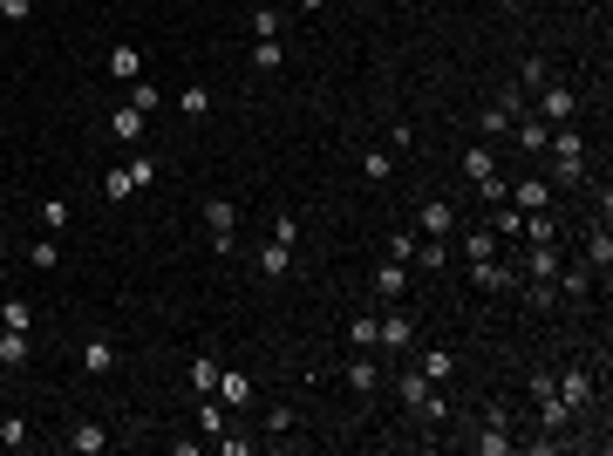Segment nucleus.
Masks as SVG:
<instances>
[{"mask_svg":"<svg viewBox=\"0 0 613 456\" xmlns=\"http://www.w3.org/2000/svg\"><path fill=\"white\" fill-rule=\"evenodd\" d=\"M218 402H225V409H245V402H252V375H239V368H218Z\"/></svg>","mask_w":613,"mask_h":456,"instance_id":"nucleus-12","label":"nucleus"},{"mask_svg":"<svg viewBox=\"0 0 613 456\" xmlns=\"http://www.w3.org/2000/svg\"><path fill=\"white\" fill-rule=\"evenodd\" d=\"M552 388L566 396V409H572V415L593 409V375H586V368H566V375H552Z\"/></svg>","mask_w":613,"mask_h":456,"instance_id":"nucleus-5","label":"nucleus"},{"mask_svg":"<svg viewBox=\"0 0 613 456\" xmlns=\"http://www.w3.org/2000/svg\"><path fill=\"white\" fill-rule=\"evenodd\" d=\"M416 368H423L429 381H450V375H457V354H450V348H423V361H416Z\"/></svg>","mask_w":613,"mask_h":456,"instance_id":"nucleus-23","label":"nucleus"},{"mask_svg":"<svg viewBox=\"0 0 613 456\" xmlns=\"http://www.w3.org/2000/svg\"><path fill=\"white\" fill-rule=\"evenodd\" d=\"M109 76H116V82H137L143 76V55H137V48H109Z\"/></svg>","mask_w":613,"mask_h":456,"instance_id":"nucleus-24","label":"nucleus"},{"mask_svg":"<svg viewBox=\"0 0 613 456\" xmlns=\"http://www.w3.org/2000/svg\"><path fill=\"white\" fill-rule=\"evenodd\" d=\"M361 178L368 184H389V178H396V157H389V150H368L361 157Z\"/></svg>","mask_w":613,"mask_h":456,"instance_id":"nucleus-30","label":"nucleus"},{"mask_svg":"<svg viewBox=\"0 0 613 456\" xmlns=\"http://www.w3.org/2000/svg\"><path fill=\"white\" fill-rule=\"evenodd\" d=\"M525 239H532V245H559V218H552V212H525Z\"/></svg>","mask_w":613,"mask_h":456,"instance_id":"nucleus-20","label":"nucleus"},{"mask_svg":"<svg viewBox=\"0 0 613 456\" xmlns=\"http://www.w3.org/2000/svg\"><path fill=\"white\" fill-rule=\"evenodd\" d=\"M103 198H137V184H130V170H103Z\"/></svg>","mask_w":613,"mask_h":456,"instance_id":"nucleus-33","label":"nucleus"},{"mask_svg":"<svg viewBox=\"0 0 613 456\" xmlns=\"http://www.w3.org/2000/svg\"><path fill=\"white\" fill-rule=\"evenodd\" d=\"M498 7H505V14H511V7H525V0H498Z\"/></svg>","mask_w":613,"mask_h":456,"instance_id":"nucleus-48","label":"nucleus"},{"mask_svg":"<svg viewBox=\"0 0 613 456\" xmlns=\"http://www.w3.org/2000/svg\"><path fill=\"white\" fill-rule=\"evenodd\" d=\"M409 341H416V320L402 314V306H389L382 314V348H409Z\"/></svg>","mask_w":613,"mask_h":456,"instance_id":"nucleus-15","label":"nucleus"},{"mask_svg":"<svg viewBox=\"0 0 613 456\" xmlns=\"http://www.w3.org/2000/svg\"><path fill=\"white\" fill-rule=\"evenodd\" d=\"M586 266H593V273H607V266H613V239H607V225H593V239H586Z\"/></svg>","mask_w":613,"mask_h":456,"instance_id":"nucleus-27","label":"nucleus"},{"mask_svg":"<svg viewBox=\"0 0 613 456\" xmlns=\"http://www.w3.org/2000/svg\"><path fill=\"white\" fill-rule=\"evenodd\" d=\"M552 287L566 293V300H586V293H593V266H559V273H552Z\"/></svg>","mask_w":613,"mask_h":456,"instance_id":"nucleus-14","label":"nucleus"},{"mask_svg":"<svg viewBox=\"0 0 613 456\" xmlns=\"http://www.w3.org/2000/svg\"><path fill=\"white\" fill-rule=\"evenodd\" d=\"M123 170H130V184H137V191H143V184L157 178V164H151V157H130V164H123Z\"/></svg>","mask_w":613,"mask_h":456,"instance_id":"nucleus-42","label":"nucleus"},{"mask_svg":"<svg viewBox=\"0 0 613 456\" xmlns=\"http://www.w3.org/2000/svg\"><path fill=\"white\" fill-rule=\"evenodd\" d=\"M416 225H423V232H429V239H444V232H457V212H450V205H444V198H429V205H423V212H416Z\"/></svg>","mask_w":613,"mask_h":456,"instance_id":"nucleus-13","label":"nucleus"},{"mask_svg":"<svg viewBox=\"0 0 613 456\" xmlns=\"http://www.w3.org/2000/svg\"><path fill=\"white\" fill-rule=\"evenodd\" d=\"M545 157H552V170H559L566 184H580V178H586V137L572 130V123H559V130L545 137Z\"/></svg>","mask_w":613,"mask_h":456,"instance_id":"nucleus-2","label":"nucleus"},{"mask_svg":"<svg viewBox=\"0 0 613 456\" xmlns=\"http://www.w3.org/2000/svg\"><path fill=\"white\" fill-rule=\"evenodd\" d=\"M532 116L559 130V123H572V116H580V96H572L566 82H545V89H538V109H532Z\"/></svg>","mask_w":613,"mask_h":456,"instance_id":"nucleus-4","label":"nucleus"},{"mask_svg":"<svg viewBox=\"0 0 613 456\" xmlns=\"http://www.w3.org/2000/svg\"><path fill=\"white\" fill-rule=\"evenodd\" d=\"M463 259H471V266H477V259H498V232L471 225V232H463Z\"/></svg>","mask_w":613,"mask_h":456,"instance_id":"nucleus-19","label":"nucleus"},{"mask_svg":"<svg viewBox=\"0 0 613 456\" xmlns=\"http://www.w3.org/2000/svg\"><path fill=\"white\" fill-rule=\"evenodd\" d=\"M545 82H552V76H545V61H525V76H518V89H525V96H538V89H545Z\"/></svg>","mask_w":613,"mask_h":456,"instance_id":"nucleus-40","label":"nucleus"},{"mask_svg":"<svg viewBox=\"0 0 613 456\" xmlns=\"http://www.w3.org/2000/svg\"><path fill=\"white\" fill-rule=\"evenodd\" d=\"M511 137H518L525 157H538V150H545V137H552V123H538L532 109H525V116H511Z\"/></svg>","mask_w":613,"mask_h":456,"instance_id":"nucleus-8","label":"nucleus"},{"mask_svg":"<svg viewBox=\"0 0 613 456\" xmlns=\"http://www.w3.org/2000/svg\"><path fill=\"white\" fill-rule=\"evenodd\" d=\"M28 442V415H0V450H21Z\"/></svg>","mask_w":613,"mask_h":456,"instance_id":"nucleus-32","label":"nucleus"},{"mask_svg":"<svg viewBox=\"0 0 613 456\" xmlns=\"http://www.w3.org/2000/svg\"><path fill=\"white\" fill-rule=\"evenodd\" d=\"M130 103H137L143 116H151V109L164 103V89H157V82H143V76H137V82H130Z\"/></svg>","mask_w":613,"mask_h":456,"instance_id":"nucleus-34","label":"nucleus"},{"mask_svg":"<svg viewBox=\"0 0 613 456\" xmlns=\"http://www.w3.org/2000/svg\"><path fill=\"white\" fill-rule=\"evenodd\" d=\"M505 198L518 205V212H552V191H545V178H518V184L505 191Z\"/></svg>","mask_w":613,"mask_h":456,"instance_id":"nucleus-9","label":"nucleus"},{"mask_svg":"<svg viewBox=\"0 0 613 456\" xmlns=\"http://www.w3.org/2000/svg\"><path fill=\"white\" fill-rule=\"evenodd\" d=\"M205 225H212V245H218V252H232V225H239V205H232V198H212V205H205Z\"/></svg>","mask_w":613,"mask_h":456,"instance_id":"nucleus-6","label":"nucleus"},{"mask_svg":"<svg viewBox=\"0 0 613 456\" xmlns=\"http://www.w3.org/2000/svg\"><path fill=\"white\" fill-rule=\"evenodd\" d=\"M348 348H361V354H375V348H382V320H375V314H361V320H348Z\"/></svg>","mask_w":613,"mask_h":456,"instance_id":"nucleus-17","label":"nucleus"},{"mask_svg":"<svg viewBox=\"0 0 613 456\" xmlns=\"http://www.w3.org/2000/svg\"><path fill=\"white\" fill-rule=\"evenodd\" d=\"M559 266H566V259H559V245H532V259H525V273H532V279H552Z\"/></svg>","mask_w":613,"mask_h":456,"instance_id":"nucleus-25","label":"nucleus"},{"mask_svg":"<svg viewBox=\"0 0 613 456\" xmlns=\"http://www.w3.org/2000/svg\"><path fill=\"white\" fill-rule=\"evenodd\" d=\"M28 266H34V273H55V239H34L28 245Z\"/></svg>","mask_w":613,"mask_h":456,"instance_id":"nucleus-37","label":"nucleus"},{"mask_svg":"<svg viewBox=\"0 0 613 456\" xmlns=\"http://www.w3.org/2000/svg\"><path fill=\"white\" fill-rule=\"evenodd\" d=\"M218 456H252V436H232V429H218Z\"/></svg>","mask_w":613,"mask_h":456,"instance_id":"nucleus-39","label":"nucleus"},{"mask_svg":"<svg viewBox=\"0 0 613 456\" xmlns=\"http://www.w3.org/2000/svg\"><path fill=\"white\" fill-rule=\"evenodd\" d=\"M198 429H205V436H218V429H225V415H218V396H205V409H198Z\"/></svg>","mask_w":613,"mask_h":456,"instance_id":"nucleus-41","label":"nucleus"},{"mask_svg":"<svg viewBox=\"0 0 613 456\" xmlns=\"http://www.w3.org/2000/svg\"><path fill=\"white\" fill-rule=\"evenodd\" d=\"M471 287H477V293H518L525 279H518V266H511V259H477V266H471Z\"/></svg>","mask_w":613,"mask_h":456,"instance_id":"nucleus-3","label":"nucleus"},{"mask_svg":"<svg viewBox=\"0 0 613 456\" xmlns=\"http://www.w3.org/2000/svg\"><path fill=\"white\" fill-rule=\"evenodd\" d=\"M184 381H191L198 396H218V361H212V354H191V368H184Z\"/></svg>","mask_w":613,"mask_h":456,"instance_id":"nucleus-18","label":"nucleus"},{"mask_svg":"<svg viewBox=\"0 0 613 456\" xmlns=\"http://www.w3.org/2000/svg\"><path fill=\"white\" fill-rule=\"evenodd\" d=\"M245 61H252L260 76H273V68H279L287 55H279V41H252V48H245Z\"/></svg>","mask_w":613,"mask_h":456,"instance_id":"nucleus-29","label":"nucleus"},{"mask_svg":"<svg viewBox=\"0 0 613 456\" xmlns=\"http://www.w3.org/2000/svg\"><path fill=\"white\" fill-rule=\"evenodd\" d=\"M69 450H76V456L109 450V429H103V423H76V429H69Z\"/></svg>","mask_w":613,"mask_h":456,"instance_id":"nucleus-16","label":"nucleus"},{"mask_svg":"<svg viewBox=\"0 0 613 456\" xmlns=\"http://www.w3.org/2000/svg\"><path fill=\"white\" fill-rule=\"evenodd\" d=\"M34 14V0H0V21H28Z\"/></svg>","mask_w":613,"mask_h":456,"instance_id":"nucleus-46","label":"nucleus"},{"mask_svg":"<svg viewBox=\"0 0 613 456\" xmlns=\"http://www.w3.org/2000/svg\"><path fill=\"white\" fill-rule=\"evenodd\" d=\"M389 259H402V266L416 259V239H409V232H396V239H389Z\"/></svg>","mask_w":613,"mask_h":456,"instance_id":"nucleus-45","label":"nucleus"},{"mask_svg":"<svg viewBox=\"0 0 613 456\" xmlns=\"http://www.w3.org/2000/svg\"><path fill=\"white\" fill-rule=\"evenodd\" d=\"M178 109H184L191 123H198L205 109H212V89H205V82H184V89H178Z\"/></svg>","mask_w":613,"mask_h":456,"instance_id":"nucleus-26","label":"nucleus"},{"mask_svg":"<svg viewBox=\"0 0 613 456\" xmlns=\"http://www.w3.org/2000/svg\"><path fill=\"white\" fill-rule=\"evenodd\" d=\"M143 123H151V116H143L137 103H123V109H109V137H116V143H137Z\"/></svg>","mask_w":613,"mask_h":456,"instance_id":"nucleus-11","label":"nucleus"},{"mask_svg":"<svg viewBox=\"0 0 613 456\" xmlns=\"http://www.w3.org/2000/svg\"><path fill=\"white\" fill-rule=\"evenodd\" d=\"M444 239H429V245H416V259H409V266H423V273H444Z\"/></svg>","mask_w":613,"mask_h":456,"instance_id":"nucleus-31","label":"nucleus"},{"mask_svg":"<svg viewBox=\"0 0 613 456\" xmlns=\"http://www.w3.org/2000/svg\"><path fill=\"white\" fill-rule=\"evenodd\" d=\"M293 423H300V415H293V409H273V415H266V436H287Z\"/></svg>","mask_w":613,"mask_h":456,"instance_id":"nucleus-43","label":"nucleus"},{"mask_svg":"<svg viewBox=\"0 0 613 456\" xmlns=\"http://www.w3.org/2000/svg\"><path fill=\"white\" fill-rule=\"evenodd\" d=\"M396 396L409 402V409L423 415V423H450V402H444V388H429V375H423V368H402V375H396Z\"/></svg>","mask_w":613,"mask_h":456,"instance_id":"nucleus-1","label":"nucleus"},{"mask_svg":"<svg viewBox=\"0 0 613 456\" xmlns=\"http://www.w3.org/2000/svg\"><path fill=\"white\" fill-rule=\"evenodd\" d=\"M368 287H375V300L396 306L402 293H409V266H402V259H389V266H375V279H368Z\"/></svg>","mask_w":613,"mask_h":456,"instance_id":"nucleus-7","label":"nucleus"},{"mask_svg":"<svg viewBox=\"0 0 613 456\" xmlns=\"http://www.w3.org/2000/svg\"><path fill=\"white\" fill-rule=\"evenodd\" d=\"M260 273H266V279H279V273H293V245H279V239H266V252H260Z\"/></svg>","mask_w":613,"mask_h":456,"instance_id":"nucleus-22","label":"nucleus"},{"mask_svg":"<svg viewBox=\"0 0 613 456\" xmlns=\"http://www.w3.org/2000/svg\"><path fill=\"white\" fill-rule=\"evenodd\" d=\"M348 388H354V396H375V388H382V368H375V354L354 348V361H348Z\"/></svg>","mask_w":613,"mask_h":456,"instance_id":"nucleus-10","label":"nucleus"},{"mask_svg":"<svg viewBox=\"0 0 613 456\" xmlns=\"http://www.w3.org/2000/svg\"><path fill=\"white\" fill-rule=\"evenodd\" d=\"M273 7H279V0H273Z\"/></svg>","mask_w":613,"mask_h":456,"instance_id":"nucleus-50","label":"nucleus"},{"mask_svg":"<svg viewBox=\"0 0 613 456\" xmlns=\"http://www.w3.org/2000/svg\"><path fill=\"white\" fill-rule=\"evenodd\" d=\"M525 300H532L538 314H552V306H559V287H552V279H532V287H525Z\"/></svg>","mask_w":613,"mask_h":456,"instance_id":"nucleus-36","label":"nucleus"},{"mask_svg":"<svg viewBox=\"0 0 613 456\" xmlns=\"http://www.w3.org/2000/svg\"><path fill=\"white\" fill-rule=\"evenodd\" d=\"M41 225H48V232L69 225V198H41Z\"/></svg>","mask_w":613,"mask_h":456,"instance_id":"nucleus-38","label":"nucleus"},{"mask_svg":"<svg viewBox=\"0 0 613 456\" xmlns=\"http://www.w3.org/2000/svg\"><path fill=\"white\" fill-rule=\"evenodd\" d=\"M293 7H327V0H293Z\"/></svg>","mask_w":613,"mask_h":456,"instance_id":"nucleus-47","label":"nucleus"},{"mask_svg":"<svg viewBox=\"0 0 613 456\" xmlns=\"http://www.w3.org/2000/svg\"><path fill=\"white\" fill-rule=\"evenodd\" d=\"M252 41H279V7H260V14H252Z\"/></svg>","mask_w":613,"mask_h":456,"instance_id":"nucleus-35","label":"nucleus"},{"mask_svg":"<svg viewBox=\"0 0 613 456\" xmlns=\"http://www.w3.org/2000/svg\"><path fill=\"white\" fill-rule=\"evenodd\" d=\"M0 259H7V232H0Z\"/></svg>","mask_w":613,"mask_h":456,"instance_id":"nucleus-49","label":"nucleus"},{"mask_svg":"<svg viewBox=\"0 0 613 456\" xmlns=\"http://www.w3.org/2000/svg\"><path fill=\"white\" fill-rule=\"evenodd\" d=\"M0 327L28 334V327H34V306H28V300H0Z\"/></svg>","mask_w":613,"mask_h":456,"instance_id":"nucleus-28","label":"nucleus"},{"mask_svg":"<svg viewBox=\"0 0 613 456\" xmlns=\"http://www.w3.org/2000/svg\"><path fill=\"white\" fill-rule=\"evenodd\" d=\"M116 368V348L109 341H82V375H109Z\"/></svg>","mask_w":613,"mask_h":456,"instance_id":"nucleus-21","label":"nucleus"},{"mask_svg":"<svg viewBox=\"0 0 613 456\" xmlns=\"http://www.w3.org/2000/svg\"><path fill=\"white\" fill-rule=\"evenodd\" d=\"M273 239L279 245H300V218H273Z\"/></svg>","mask_w":613,"mask_h":456,"instance_id":"nucleus-44","label":"nucleus"}]
</instances>
